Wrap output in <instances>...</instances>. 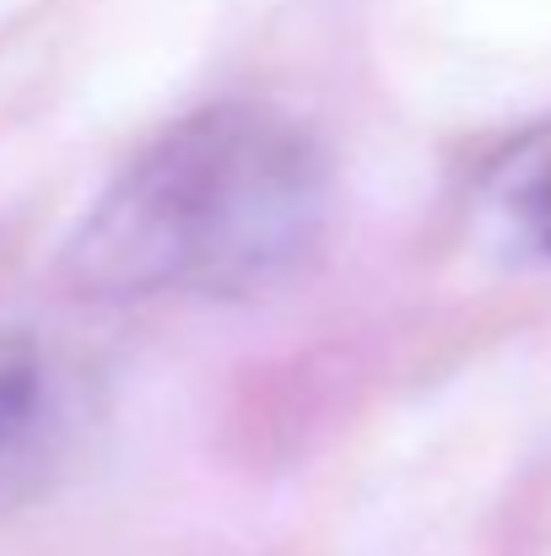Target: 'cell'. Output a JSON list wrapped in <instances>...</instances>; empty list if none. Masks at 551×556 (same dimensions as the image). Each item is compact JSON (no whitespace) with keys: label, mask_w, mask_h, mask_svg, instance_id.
Listing matches in <instances>:
<instances>
[{"label":"cell","mask_w":551,"mask_h":556,"mask_svg":"<svg viewBox=\"0 0 551 556\" xmlns=\"http://www.w3.org/2000/svg\"><path fill=\"white\" fill-rule=\"evenodd\" d=\"M330 157L287 114L211 103L152 136L65 238L87 298H243L287 281L325 238Z\"/></svg>","instance_id":"1"},{"label":"cell","mask_w":551,"mask_h":556,"mask_svg":"<svg viewBox=\"0 0 551 556\" xmlns=\"http://www.w3.org/2000/svg\"><path fill=\"white\" fill-rule=\"evenodd\" d=\"M87 427V378L38 330H0V514L43 497Z\"/></svg>","instance_id":"2"},{"label":"cell","mask_w":551,"mask_h":556,"mask_svg":"<svg viewBox=\"0 0 551 556\" xmlns=\"http://www.w3.org/2000/svg\"><path fill=\"white\" fill-rule=\"evenodd\" d=\"M476 227L514 265H551V119L514 136L476 179Z\"/></svg>","instance_id":"3"}]
</instances>
